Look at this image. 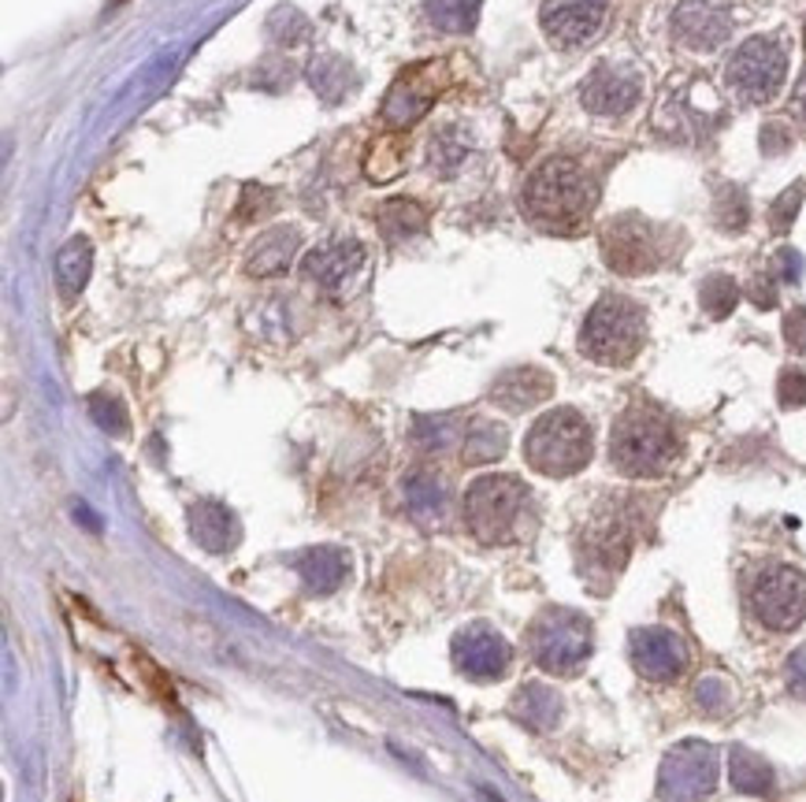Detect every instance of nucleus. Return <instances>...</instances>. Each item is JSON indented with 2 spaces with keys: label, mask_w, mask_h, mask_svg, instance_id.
Listing matches in <instances>:
<instances>
[{
  "label": "nucleus",
  "mask_w": 806,
  "mask_h": 802,
  "mask_svg": "<svg viewBox=\"0 0 806 802\" xmlns=\"http://www.w3.org/2000/svg\"><path fill=\"white\" fill-rule=\"evenodd\" d=\"M595 201H598L595 179L576 160L550 157L524 182L520 208H524V216L535 227L554 231V235H573V231L584 227L591 212H595Z\"/></svg>",
  "instance_id": "obj_1"
},
{
  "label": "nucleus",
  "mask_w": 806,
  "mask_h": 802,
  "mask_svg": "<svg viewBox=\"0 0 806 802\" xmlns=\"http://www.w3.org/2000/svg\"><path fill=\"white\" fill-rule=\"evenodd\" d=\"M677 453H680L677 431L650 405H632V409L621 413V420L609 431V461L625 475H636V480L661 475L677 461Z\"/></svg>",
  "instance_id": "obj_2"
},
{
  "label": "nucleus",
  "mask_w": 806,
  "mask_h": 802,
  "mask_svg": "<svg viewBox=\"0 0 806 802\" xmlns=\"http://www.w3.org/2000/svg\"><path fill=\"white\" fill-rule=\"evenodd\" d=\"M591 453H595L591 424L576 409H569V405L539 416L524 439V461L539 475H554V480H565V475L587 469Z\"/></svg>",
  "instance_id": "obj_3"
},
{
  "label": "nucleus",
  "mask_w": 806,
  "mask_h": 802,
  "mask_svg": "<svg viewBox=\"0 0 806 802\" xmlns=\"http://www.w3.org/2000/svg\"><path fill=\"white\" fill-rule=\"evenodd\" d=\"M643 342H647V317L632 298L621 293H606L595 301V309L587 312L584 331H580V353L595 364H632L639 357Z\"/></svg>",
  "instance_id": "obj_4"
},
{
  "label": "nucleus",
  "mask_w": 806,
  "mask_h": 802,
  "mask_svg": "<svg viewBox=\"0 0 806 802\" xmlns=\"http://www.w3.org/2000/svg\"><path fill=\"white\" fill-rule=\"evenodd\" d=\"M532 502L517 475H479L465 491V524L479 543H509Z\"/></svg>",
  "instance_id": "obj_5"
},
{
  "label": "nucleus",
  "mask_w": 806,
  "mask_h": 802,
  "mask_svg": "<svg viewBox=\"0 0 806 802\" xmlns=\"http://www.w3.org/2000/svg\"><path fill=\"white\" fill-rule=\"evenodd\" d=\"M528 646L539 669L569 676L591 657V621L576 609H547L528 632Z\"/></svg>",
  "instance_id": "obj_6"
},
{
  "label": "nucleus",
  "mask_w": 806,
  "mask_h": 802,
  "mask_svg": "<svg viewBox=\"0 0 806 802\" xmlns=\"http://www.w3.org/2000/svg\"><path fill=\"white\" fill-rule=\"evenodd\" d=\"M784 78H788V53L773 38H751L732 53L724 67V83L747 105H765L781 94Z\"/></svg>",
  "instance_id": "obj_7"
},
{
  "label": "nucleus",
  "mask_w": 806,
  "mask_h": 802,
  "mask_svg": "<svg viewBox=\"0 0 806 802\" xmlns=\"http://www.w3.org/2000/svg\"><path fill=\"white\" fill-rule=\"evenodd\" d=\"M446 86H450V71L443 60H424V64L405 67L383 100V127L397 130V135L416 127Z\"/></svg>",
  "instance_id": "obj_8"
},
{
  "label": "nucleus",
  "mask_w": 806,
  "mask_h": 802,
  "mask_svg": "<svg viewBox=\"0 0 806 802\" xmlns=\"http://www.w3.org/2000/svg\"><path fill=\"white\" fill-rule=\"evenodd\" d=\"M602 260L617 276H647L661 264V231L636 212H625L602 231Z\"/></svg>",
  "instance_id": "obj_9"
},
{
  "label": "nucleus",
  "mask_w": 806,
  "mask_h": 802,
  "mask_svg": "<svg viewBox=\"0 0 806 802\" xmlns=\"http://www.w3.org/2000/svg\"><path fill=\"white\" fill-rule=\"evenodd\" d=\"M754 617L773 632H792L806 621V576L792 565H773L751 587Z\"/></svg>",
  "instance_id": "obj_10"
},
{
  "label": "nucleus",
  "mask_w": 806,
  "mask_h": 802,
  "mask_svg": "<svg viewBox=\"0 0 806 802\" xmlns=\"http://www.w3.org/2000/svg\"><path fill=\"white\" fill-rule=\"evenodd\" d=\"M718 780V758L707 744H680L661 761V799L669 802H699L713 791Z\"/></svg>",
  "instance_id": "obj_11"
},
{
  "label": "nucleus",
  "mask_w": 806,
  "mask_h": 802,
  "mask_svg": "<svg viewBox=\"0 0 806 802\" xmlns=\"http://www.w3.org/2000/svg\"><path fill=\"white\" fill-rule=\"evenodd\" d=\"M672 34L691 53H710L732 38V4L729 0H680L672 15Z\"/></svg>",
  "instance_id": "obj_12"
},
{
  "label": "nucleus",
  "mask_w": 806,
  "mask_h": 802,
  "mask_svg": "<svg viewBox=\"0 0 806 802\" xmlns=\"http://www.w3.org/2000/svg\"><path fill=\"white\" fill-rule=\"evenodd\" d=\"M632 535H636V527H632V516L625 505H609V510H602L595 521L587 524L584 532V562L591 568H602V573H621L632 554Z\"/></svg>",
  "instance_id": "obj_13"
},
{
  "label": "nucleus",
  "mask_w": 806,
  "mask_h": 802,
  "mask_svg": "<svg viewBox=\"0 0 806 802\" xmlns=\"http://www.w3.org/2000/svg\"><path fill=\"white\" fill-rule=\"evenodd\" d=\"M450 651H454L457 673H465L468 680H498V676H506L509 662H513L509 643L487 624L462 628V632L454 635Z\"/></svg>",
  "instance_id": "obj_14"
},
{
  "label": "nucleus",
  "mask_w": 806,
  "mask_h": 802,
  "mask_svg": "<svg viewBox=\"0 0 806 802\" xmlns=\"http://www.w3.org/2000/svg\"><path fill=\"white\" fill-rule=\"evenodd\" d=\"M364 260L369 253L357 238H328L301 260V271L324 293H342L357 279V271H364Z\"/></svg>",
  "instance_id": "obj_15"
},
{
  "label": "nucleus",
  "mask_w": 806,
  "mask_h": 802,
  "mask_svg": "<svg viewBox=\"0 0 806 802\" xmlns=\"http://www.w3.org/2000/svg\"><path fill=\"white\" fill-rule=\"evenodd\" d=\"M609 15V0H558L543 12V30L558 49H576L598 34Z\"/></svg>",
  "instance_id": "obj_16"
},
{
  "label": "nucleus",
  "mask_w": 806,
  "mask_h": 802,
  "mask_svg": "<svg viewBox=\"0 0 806 802\" xmlns=\"http://www.w3.org/2000/svg\"><path fill=\"white\" fill-rule=\"evenodd\" d=\"M632 662L639 676L655 680V684H672L688 669V646L666 628H639L632 632Z\"/></svg>",
  "instance_id": "obj_17"
},
{
  "label": "nucleus",
  "mask_w": 806,
  "mask_h": 802,
  "mask_svg": "<svg viewBox=\"0 0 806 802\" xmlns=\"http://www.w3.org/2000/svg\"><path fill=\"white\" fill-rule=\"evenodd\" d=\"M639 78L632 71H621L614 64H598L587 75L584 89H580V100H584L587 111L595 116H625L639 105Z\"/></svg>",
  "instance_id": "obj_18"
},
{
  "label": "nucleus",
  "mask_w": 806,
  "mask_h": 802,
  "mask_svg": "<svg viewBox=\"0 0 806 802\" xmlns=\"http://www.w3.org/2000/svg\"><path fill=\"white\" fill-rule=\"evenodd\" d=\"M554 394V375L535 368V364H520V368L502 372L491 383V402L506 413H524L543 405Z\"/></svg>",
  "instance_id": "obj_19"
},
{
  "label": "nucleus",
  "mask_w": 806,
  "mask_h": 802,
  "mask_svg": "<svg viewBox=\"0 0 806 802\" xmlns=\"http://www.w3.org/2000/svg\"><path fill=\"white\" fill-rule=\"evenodd\" d=\"M190 535L198 546H205L209 554H227L238 543V516H234L223 502L201 499L190 505Z\"/></svg>",
  "instance_id": "obj_20"
},
{
  "label": "nucleus",
  "mask_w": 806,
  "mask_h": 802,
  "mask_svg": "<svg viewBox=\"0 0 806 802\" xmlns=\"http://www.w3.org/2000/svg\"><path fill=\"white\" fill-rule=\"evenodd\" d=\"M301 249V235L298 227H272L257 238V246L250 249L246 257V271L253 279H272L283 276L290 268V260L298 257Z\"/></svg>",
  "instance_id": "obj_21"
},
{
  "label": "nucleus",
  "mask_w": 806,
  "mask_h": 802,
  "mask_svg": "<svg viewBox=\"0 0 806 802\" xmlns=\"http://www.w3.org/2000/svg\"><path fill=\"white\" fill-rule=\"evenodd\" d=\"M298 576L312 595H331L350 576V557L339 546H312L298 557Z\"/></svg>",
  "instance_id": "obj_22"
},
{
  "label": "nucleus",
  "mask_w": 806,
  "mask_h": 802,
  "mask_svg": "<svg viewBox=\"0 0 806 802\" xmlns=\"http://www.w3.org/2000/svg\"><path fill=\"white\" fill-rule=\"evenodd\" d=\"M513 714L520 725L535 728V733H547V728H554L561 717V695L547 684H524L513 698Z\"/></svg>",
  "instance_id": "obj_23"
},
{
  "label": "nucleus",
  "mask_w": 806,
  "mask_h": 802,
  "mask_svg": "<svg viewBox=\"0 0 806 802\" xmlns=\"http://www.w3.org/2000/svg\"><path fill=\"white\" fill-rule=\"evenodd\" d=\"M375 223L391 242H405L427 231V208L413 197H391L386 205L375 208Z\"/></svg>",
  "instance_id": "obj_24"
},
{
  "label": "nucleus",
  "mask_w": 806,
  "mask_h": 802,
  "mask_svg": "<svg viewBox=\"0 0 806 802\" xmlns=\"http://www.w3.org/2000/svg\"><path fill=\"white\" fill-rule=\"evenodd\" d=\"M89 271H94V246L86 238H71L56 253V287L64 290V298H75L86 287Z\"/></svg>",
  "instance_id": "obj_25"
},
{
  "label": "nucleus",
  "mask_w": 806,
  "mask_h": 802,
  "mask_svg": "<svg viewBox=\"0 0 806 802\" xmlns=\"http://www.w3.org/2000/svg\"><path fill=\"white\" fill-rule=\"evenodd\" d=\"M509 435L506 428H498L491 420H473L462 439V461L465 464H491L506 453Z\"/></svg>",
  "instance_id": "obj_26"
},
{
  "label": "nucleus",
  "mask_w": 806,
  "mask_h": 802,
  "mask_svg": "<svg viewBox=\"0 0 806 802\" xmlns=\"http://www.w3.org/2000/svg\"><path fill=\"white\" fill-rule=\"evenodd\" d=\"M729 773H732V784H736L743 795H773V769L765 766V761L754 755L747 747H736L729 758Z\"/></svg>",
  "instance_id": "obj_27"
},
{
  "label": "nucleus",
  "mask_w": 806,
  "mask_h": 802,
  "mask_svg": "<svg viewBox=\"0 0 806 802\" xmlns=\"http://www.w3.org/2000/svg\"><path fill=\"white\" fill-rule=\"evenodd\" d=\"M468 152H473V141L462 127H443L438 135L432 138V149H427V160H432V168L438 171L443 179L457 175V171L465 168Z\"/></svg>",
  "instance_id": "obj_28"
},
{
  "label": "nucleus",
  "mask_w": 806,
  "mask_h": 802,
  "mask_svg": "<svg viewBox=\"0 0 806 802\" xmlns=\"http://www.w3.org/2000/svg\"><path fill=\"white\" fill-rule=\"evenodd\" d=\"M405 505L413 510V516L421 521H438L446 510V486L432 472H413L405 480Z\"/></svg>",
  "instance_id": "obj_29"
},
{
  "label": "nucleus",
  "mask_w": 806,
  "mask_h": 802,
  "mask_svg": "<svg viewBox=\"0 0 806 802\" xmlns=\"http://www.w3.org/2000/svg\"><path fill=\"white\" fill-rule=\"evenodd\" d=\"M405 168V141L394 135L375 138L369 146V157H364V171L375 182H391L397 171Z\"/></svg>",
  "instance_id": "obj_30"
},
{
  "label": "nucleus",
  "mask_w": 806,
  "mask_h": 802,
  "mask_svg": "<svg viewBox=\"0 0 806 802\" xmlns=\"http://www.w3.org/2000/svg\"><path fill=\"white\" fill-rule=\"evenodd\" d=\"M309 83L312 89L320 94L324 100H339L346 89H350V67L342 64L339 56H331V53H324V56H316L312 60V67H309Z\"/></svg>",
  "instance_id": "obj_31"
},
{
  "label": "nucleus",
  "mask_w": 806,
  "mask_h": 802,
  "mask_svg": "<svg viewBox=\"0 0 806 802\" xmlns=\"http://www.w3.org/2000/svg\"><path fill=\"white\" fill-rule=\"evenodd\" d=\"M427 15H432V23L438 30L465 34L479 19V0H427Z\"/></svg>",
  "instance_id": "obj_32"
},
{
  "label": "nucleus",
  "mask_w": 806,
  "mask_h": 802,
  "mask_svg": "<svg viewBox=\"0 0 806 802\" xmlns=\"http://www.w3.org/2000/svg\"><path fill=\"white\" fill-rule=\"evenodd\" d=\"M699 301H702V312H707L710 320H724L740 301L736 279H732V276H710L707 282H702Z\"/></svg>",
  "instance_id": "obj_33"
},
{
  "label": "nucleus",
  "mask_w": 806,
  "mask_h": 802,
  "mask_svg": "<svg viewBox=\"0 0 806 802\" xmlns=\"http://www.w3.org/2000/svg\"><path fill=\"white\" fill-rule=\"evenodd\" d=\"M89 416H94L97 428H100V431H108V435H127V431H130L127 405L119 402L116 394H108V391L89 394Z\"/></svg>",
  "instance_id": "obj_34"
},
{
  "label": "nucleus",
  "mask_w": 806,
  "mask_h": 802,
  "mask_svg": "<svg viewBox=\"0 0 806 802\" xmlns=\"http://www.w3.org/2000/svg\"><path fill=\"white\" fill-rule=\"evenodd\" d=\"M268 34H272V42H279V45H298V42H305V34H309V23H305V15L294 12V8H275L268 15Z\"/></svg>",
  "instance_id": "obj_35"
},
{
  "label": "nucleus",
  "mask_w": 806,
  "mask_h": 802,
  "mask_svg": "<svg viewBox=\"0 0 806 802\" xmlns=\"http://www.w3.org/2000/svg\"><path fill=\"white\" fill-rule=\"evenodd\" d=\"M747 220H751V208H747V197H743V190L740 186H724L721 190V197H718V223H721V231H743L747 227Z\"/></svg>",
  "instance_id": "obj_36"
},
{
  "label": "nucleus",
  "mask_w": 806,
  "mask_h": 802,
  "mask_svg": "<svg viewBox=\"0 0 806 802\" xmlns=\"http://www.w3.org/2000/svg\"><path fill=\"white\" fill-rule=\"evenodd\" d=\"M803 197H806V186L799 182V186L784 190V194H781L777 201H773V205H770V227H773V235H788L792 223H795V216H799Z\"/></svg>",
  "instance_id": "obj_37"
},
{
  "label": "nucleus",
  "mask_w": 806,
  "mask_h": 802,
  "mask_svg": "<svg viewBox=\"0 0 806 802\" xmlns=\"http://www.w3.org/2000/svg\"><path fill=\"white\" fill-rule=\"evenodd\" d=\"M777 398L784 409H803L806 405V372L799 368H784L777 383Z\"/></svg>",
  "instance_id": "obj_38"
},
{
  "label": "nucleus",
  "mask_w": 806,
  "mask_h": 802,
  "mask_svg": "<svg viewBox=\"0 0 806 802\" xmlns=\"http://www.w3.org/2000/svg\"><path fill=\"white\" fill-rule=\"evenodd\" d=\"M454 439V420H416V442L424 450H443L446 442Z\"/></svg>",
  "instance_id": "obj_39"
},
{
  "label": "nucleus",
  "mask_w": 806,
  "mask_h": 802,
  "mask_svg": "<svg viewBox=\"0 0 806 802\" xmlns=\"http://www.w3.org/2000/svg\"><path fill=\"white\" fill-rule=\"evenodd\" d=\"M272 190H264V186H250L242 190V205H238V220L242 223H250V220H257V216H264V212L272 208Z\"/></svg>",
  "instance_id": "obj_40"
},
{
  "label": "nucleus",
  "mask_w": 806,
  "mask_h": 802,
  "mask_svg": "<svg viewBox=\"0 0 806 802\" xmlns=\"http://www.w3.org/2000/svg\"><path fill=\"white\" fill-rule=\"evenodd\" d=\"M696 698H699V706H702V709H710V714H718V709L729 706V684H724V680H718V676L699 680V692H696Z\"/></svg>",
  "instance_id": "obj_41"
},
{
  "label": "nucleus",
  "mask_w": 806,
  "mask_h": 802,
  "mask_svg": "<svg viewBox=\"0 0 806 802\" xmlns=\"http://www.w3.org/2000/svg\"><path fill=\"white\" fill-rule=\"evenodd\" d=\"M784 342H788L795 353H806V309H792L788 317H784Z\"/></svg>",
  "instance_id": "obj_42"
},
{
  "label": "nucleus",
  "mask_w": 806,
  "mask_h": 802,
  "mask_svg": "<svg viewBox=\"0 0 806 802\" xmlns=\"http://www.w3.org/2000/svg\"><path fill=\"white\" fill-rule=\"evenodd\" d=\"M773 268L781 271L784 282H799V276H803V257L795 249H781L777 260H773Z\"/></svg>",
  "instance_id": "obj_43"
},
{
  "label": "nucleus",
  "mask_w": 806,
  "mask_h": 802,
  "mask_svg": "<svg viewBox=\"0 0 806 802\" xmlns=\"http://www.w3.org/2000/svg\"><path fill=\"white\" fill-rule=\"evenodd\" d=\"M751 301L759 309H773L777 304V290H773V279H754L751 282Z\"/></svg>",
  "instance_id": "obj_44"
},
{
  "label": "nucleus",
  "mask_w": 806,
  "mask_h": 802,
  "mask_svg": "<svg viewBox=\"0 0 806 802\" xmlns=\"http://www.w3.org/2000/svg\"><path fill=\"white\" fill-rule=\"evenodd\" d=\"M762 149L765 152H784L788 149V135H784L781 127H765L762 130Z\"/></svg>",
  "instance_id": "obj_45"
},
{
  "label": "nucleus",
  "mask_w": 806,
  "mask_h": 802,
  "mask_svg": "<svg viewBox=\"0 0 806 802\" xmlns=\"http://www.w3.org/2000/svg\"><path fill=\"white\" fill-rule=\"evenodd\" d=\"M792 108H795V116H803V119H806V71H803V78H799V86H795V97H792Z\"/></svg>",
  "instance_id": "obj_46"
},
{
  "label": "nucleus",
  "mask_w": 806,
  "mask_h": 802,
  "mask_svg": "<svg viewBox=\"0 0 806 802\" xmlns=\"http://www.w3.org/2000/svg\"><path fill=\"white\" fill-rule=\"evenodd\" d=\"M75 521H83V524L89 527V532H100V521H97L94 513H89V505H86V502H78V505H75Z\"/></svg>",
  "instance_id": "obj_47"
},
{
  "label": "nucleus",
  "mask_w": 806,
  "mask_h": 802,
  "mask_svg": "<svg viewBox=\"0 0 806 802\" xmlns=\"http://www.w3.org/2000/svg\"><path fill=\"white\" fill-rule=\"evenodd\" d=\"M116 4H119V0H116Z\"/></svg>",
  "instance_id": "obj_48"
}]
</instances>
